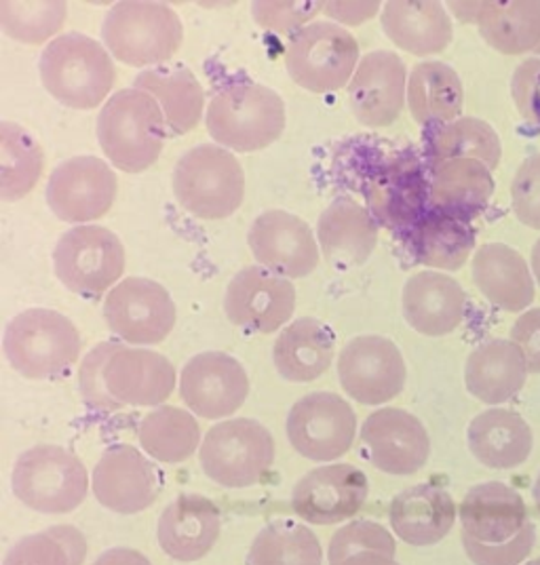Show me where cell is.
Returning a JSON list of instances; mask_svg holds the SVG:
<instances>
[{
	"label": "cell",
	"mask_w": 540,
	"mask_h": 565,
	"mask_svg": "<svg viewBox=\"0 0 540 565\" xmlns=\"http://www.w3.org/2000/svg\"><path fill=\"white\" fill-rule=\"evenodd\" d=\"M167 120L159 102L141 89H120L97 115V141L113 166L141 173L163 152Z\"/></svg>",
	"instance_id": "cell-1"
},
{
	"label": "cell",
	"mask_w": 540,
	"mask_h": 565,
	"mask_svg": "<svg viewBox=\"0 0 540 565\" xmlns=\"http://www.w3.org/2000/svg\"><path fill=\"white\" fill-rule=\"evenodd\" d=\"M41 81L47 94L74 110H94L115 85L110 51L85 34H62L41 55Z\"/></svg>",
	"instance_id": "cell-2"
},
{
	"label": "cell",
	"mask_w": 540,
	"mask_h": 565,
	"mask_svg": "<svg viewBox=\"0 0 540 565\" xmlns=\"http://www.w3.org/2000/svg\"><path fill=\"white\" fill-rule=\"evenodd\" d=\"M104 47L125 66L144 68L169 62L184 41V25L176 9L163 2H117L102 24Z\"/></svg>",
	"instance_id": "cell-3"
},
{
	"label": "cell",
	"mask_w": 540,
	"mask_h": 565,
	"mask_svg": "<svg viewBox=\"0 0 540 565\" xmlns=\"http://www.w3.org/2000/svg\"><path fill=\"white\" fill-rule=\"evenodd\" d=\"M205 125L218 146L258 152L282 138L285 104L277 92L258 83H236L213 95Z\"/></svg>",
	"instance_id": "cell-4"
},
{
	"label": "cell",
	"mask_w": 540,
	"mask_h": 565,
	"mask_svg": "<svg viewBox=\"0 0 540 565\" xmlns=\"http://www.w3.org/2000/svg\"><path fill=\"white\" fill-rule=\"evenodd\" d=\"M2 349L20 376L51 380L71 370L81 353V335L68 317L51 308H28L4 330Z\"/></svg>",
	"instance_id": "cell-5"
},
{
	"label": "cell",
	"mask_w": 540,
	"mask_h": 565,
	"mask_svg": "<svg viewBox=\"0 0 540 565\" xmlns=\"http://www.w3.org/2000/svg\"><path fill=\"white\" fill-rule=\"evenodd\" d=\"M173 194L182 210L201 220H224L245 199V171L222 146L203 143L189 150L173 169Z\"/></svg>",
	"instance_id": "cell-6"
},
{
	"label": "cell",
	"mask_w": 540,
	"mask_h": 565,
	"mask_svg": "<svg viewBox=\"0 0 540 565\" xmlns=\"http://www.w3.org/2000/svg\"><path fill=\"white\" fill-rule=\"evenodd\" d=\"M15 498L45 515H66L78 509L89 492L85 465L60 446H34L18 458L11 472Z\"/></svg>",
	"instance_id": "cell-7"
},
{
	"label": "cell",
	"mask_w": 540,
	"mask_h": 565,
	"mask_svg": "<svg viewBox=\"0 0 540 565\" xmlns=\"http://www.w3.org/2000/svg\"><path fill=\"white\" fill-rule=\"evenodd\" d=\"M199 462L213 483L231 490L258 486L275 462V439L250 418L215 424L199 449Z\"/></svg>",
	"instance_id": "cell-8"
},
{
	"label": "cell",
	"mask_w": 540,
	"mask_h": 565,
	"mask_svg": "<svg viewBox=\"0 0 540 565\" xmlns=\"http://www.w3.org/2000/svg\"><path fill=\"white\" fill-rule=\"evenodd\" d=\"M359 62L357 39L333 22L306 25L292 39L285 53V68L292 81L313 94H331L349 87Z\"/></svg>",
	"instance_id": "cell-9"
},
{
	"label": "cell",
	"mask_w": 540,
	"mask_h": 565,
	"mask_svg": "<svg viewBox=\"0 0 540 565\" xmlns=\"http://www.w3.org/2000/svg\"><path fill=\"white\" fill-rule=\"evenodd\" d=\"M55 275L81 296H99L125 273V247L113 231L94 224L74 226L60 236L53 252Z\"/></svg>",
	"instance_id": "cell-10"
},
{
	"label": "cell",
	"mask_w": 540,
	"mask_h": 565,
	"mask_svg": "<svg viewBox=\"0 0 540 565\" xmlns=\"http://www.w3.org/2000/svg\"><path fill=\"white\" fill-rule=\"evenodd\" d=\"M285 430L292 448L306 460L333 462L351 449L357 416L340 395L317 391L294 403Z\"/></svg>",
	"instance_id": "cell-11"
},
{
	"label": "cell",
	"mask_w": 540,
	"mask_h": 565,
	"mask_svg": "<svg viewBox=\"0 0 540 565\" xmlns=\"http://www.w3.org/2000/svg\"><path fill=\"white\" fill-rule=\"evenodd\" d=\"M363 194L380 226L410 231L428 212L431 180L421 159L412 152L389 157L370 173Z\"/></svg>",
	"instance_id": "cell-12"
},
{
	"label": "cell",
	"mask_w": 540,
	"mask_h": 565,
	"mask_svg": "<svg viewBox=\"0 0 540 565\" xmlns=\"http://www.w3.org/2000/svg\"><path fill=\"white\" fill-rule=\"evenodd\" d=\"M110 331L136 347L161 344L176 328L178 308L161 282L129 277L115 285L104 302Z\"/></svg>",
	"instance_id": "cell-13"
},
{
	"label": "cell",
	"mask_w": 540,
	"mask_h": 565,
	"mask_svg": "<svg viewBox=\"0 0 540 565\" xmlns=\"http://www.w3.org/2000/svg\"><path fill=\"white\" fill-rule=\"evenodd\" d=\"M338 377L345 393L361 405H382L407 382V367L398 344L382 335H359L338 359Z\"/></svg>",
	"instance_id": "cell-14"
},
{
	"label": "cell",
	"mask_w": 540,
	"mask_h": 565,
	"mask_svg": "<svg viewBox=\"0 0 540 565\" xmlns=\"http://www.w3.org/2000/svg\"><path fill=\"white\" fill-rule=\"evenodd\" d=\"M117 173L97 157H72L55 167L47 182V205L62 222L87 224L110 212Z\"/></svg>",
	"instance_id": "cell-15"
},
{
	"label": "cell",
	"mask_w": 540,
	"mask_h": 565,
	"mask_svg": "<svg viewBox=\"0 0 540 565\" xmlns=\"http://www.w3.org/2000/svg\"><path fill=\"white\" fill-rule=\"evenodd\" d=\"M224 310L236 328L273 333L292 319L296 310V287L264 266H247L229 282Z\"/></svg>",
	"instance_id": "cell-16"
},
{
	"label": "cell",
	"mask_w": 540,
	"mask_h": 565,
	"mask_svg": "<svg viewBox=\"0 0 540 565\" xmlns=\"http://www.w3.org/2000/svg\"><path fill=\"white\" fill-rule=\"evenodd\" d=\"M180 395L192 414L205 420H220L243 407L250 395V377L231 354H194L182 370Z\"/></svg>",
	"instance_id": "cell-17"
},
{
	"label": "cell",
	"mask_w": 540,
	"mask_h": 565,
	"mask_svg": "<svg viewBox=\"0 0 540 565\" xmlns=\"http://www.w3.org/2000/svg\"><path fill=\"white\" fill-rule=\"evenodd\" d=\"M92 488L97 502L108 511L136 515L155 504L161 492V475L140 449L118 444L97 460Z\"/></svg>",
	"instance_id": "cell-18"
},
{
	"label": "cell",
	"mask_w": 540,
	"mask_h": 565,
	"mask_svg": "<svg viewBox=\"0 0 540 565\" xmlns=\"http://www.w3.org/2000/svg\"><path fill=\"white\" fill-rule=\"evenodd\" d=\"M247 245L260 266L285 279H300L319 266V245L303 217L271 210L256 217Z\"/></svg>",
	"instance_id": "cell-19"
},
{
	"label": "cell",
	"mask_w": 540,
	"mask_h": 565,
	"mask_svg": "<svg viewBox=\"0 0 540 565\" xmlns=\"http://www.w3.org/2000/svg\"><path fill=\"white\" fill-rule=\"evenodd\" d=\"M361 444L378 471L407 477L421 471L431 456L424 424L400 407H382L366 418Z\"/></svg>",
	"instance_id": "cell-20"
},
{
	"label": "cell",
	"mask_w": 540,
	"mask_h": 565,
	"mask_svg": "<svg viewBox=\"0 0 540 565\" xmlns=\"http://www.w3.org/2000/svg\"><path fill=\"white\" fill-rule=\"evenodd\" d=\"M368 477L352 465H328L306 472L296 483L292 507L313 525H336L354 518L368 500Z\"/></svg>",
	"instance_id": "cell-21"
},
{
	"label": "cell",
	"mask_w": 540,
	"mask_h": 565,
	"mask_svg": "<svg viewBox=\"0 0 540 565\" xmlns=\"http://www.w3.org/2000/svg\"><path fill=\"white\" fill-rule=\"evenodd\" d=\"M407 68L393 51H372L361 57L349 83L354 118L372 129L393 125L407 99Z\"/></svg>",
	"instance_id": "cell-22"
},
{
	"label": "cell",
	"mask_w": 540,
	"mask_h": 565,
	"mask_svg": "<svg viewBox=\"0 0 540 565\" xmlns=\"http://www.w3.org/2000/svg\"><path fill=\"white\" fill-rule=\"evenodd\" d=\"M401 308L412 330L428 338H442L460 328L467 312V296L456 279L423 270L403 285Z\"/></svg>",
	"instance_id": "cell-23"
},
{
	"label": "cell",
	"mask_w": 540,
	"mask_h": 565,
	"mask_svg": "<svg viewBox=\"0 0 540 565\" xmlns=\"http://www.w3.org/2000/svg\"><path fill=\"white\" fill-rule=\"evenodd\" d=\"M104 376L110 395L131 407L161 405L178 382L176 367L165 354L129 347H118L106 363Z\"/></svg>",
	"instance_id": "cell-24"
},
{
	"label": "cell",
	"mask_w": 540,
	"mask_h": 565,
	"mask_svg": "<svg viewBox=\"0 0 540 565\" xmlns=\"http://www.w3.org/2000/svg\"><path fill=\"white\" fill-rule=\"evenodd\" d=\"M463 536L479 544L498 546L517 539L532 521L526 502L513 488L488 481L475 486L460 504Z\"/></svg>",
	"instance_id": "cell-25"
},
{
	"label": "cell",
	"mask_w": 540,
	"mask_h": 565,
	"mask_svg": "<svg viewBox=\"0 0 540 565\" xmlns=\"http://www.w3.org/2000/svg\"><path fill=\"white\" fill-rule=\"evenodd\" d=\"M222 534V513L210 498L178 495L165 507L157 536L165 553L176 562L203 559Z\"/></svg>",
	"instance_id": "cell-26"
},
{
	"label": "cell",
	"mask_w": 540,
	"mask_h": 565,
	"mask_svg": "<svg viewBox=\"0 0 540 565\" xmlns=\"http://www.w3.org/2000/svg\"><path fill=\"white\" fill-rule=\"evenodd\" d=\"M428 180V207L465 224L477 220L493 201V169L475 159L431 161Z\"/></svg>",
	"instance_id": "cell-27"
},
{
	"label": "cell",
	"mask_w": 540,
	"mask_h": 565,
	"mask_svg": "<svg viewBox=\"0 0 540 565\" xmlns=\"http://www.w3.org/2000/svg\"><path fill=\"white\" fill-rule=\"evenodd\" d=\"M470 277L479 294L500 310L521 312L532 307L537 285L523 256L505 243H488L473 256Z\"/></svg>",
	"instance_id": "cell-28"
},
{
	"label": "cell",
	"mask_w": 540,
	"mask_h": 565,
	"mask_svg": "<svg viewBox=\"0 0 540 565\" xmlns=\"http://www.w3.org/2000/svg\"><path fill=\"white\" fill-rule=\"evenodd\" d=\"M324 258L333 268H357L372 258L378 245V222L370 210L352 199H336L317 222Z\"/></svg>",
	"instance_id": "cell-29"
},
{
	"label": "cell",
	"mask_w": 540,
	"mask_h": 565,
	"mask_svg": "<svg viewBox=\"0 0 540 565\" xmlns=\"http://www.w3.org/2000/svg\"><path fill=\"white\" fill-rule=\"evenodd\" d=\"M380 22L398 47L419 57L444 53L454 39L446 7L435 0L387 2L380 11Z\"/></svg>",
	"instance_id": "cell-30"
},
{
	"label": "cell",
	"mask_w": 540,
	"mask_h": 565,
	"mask_svg": "<svg viewBox=\"0 0 540 565\" xmlns=\"http://www.w3.org/2000/svg\"><path fill=\"white\" fill-rule=\"evenodd\" d=\"M467 441L475 460L494 471L521 467L534 448L532 428L517 412L502 407L475 416L467 430Z\"/></svg>",
	"instance_id": "cell-31"
},
{
	"label": "cell",
	"mask_w": 540,
	"mask_h": 565,
	"mask_svg": "<svg viewBox=\"0 0 540 565\" xmlns=\"http://www.w3.org/2000/svg\"><path fill=\"white\" fill-rule=\"evenodd\" d=\"M391 527L412 546H433L444 541L456 523L454 498L435 483H421L395 495Z\"/></svg>",
	"instance_id": "cell-32"
},
{
	"label": "cell",
	"mask_w": 540,
	"mask_h": 565,
	"mask_svg": "<svg viewBox=\"0 0 540 565\" xmlns=\"http://www.w3.org/2000/svg\"><path fill=\"white\" fill-rule=\"evenodd\" d=\"M528 374L526 356L511 340H490L469 354L465 384L475 399L486 405H500L516 397Z\"/></svg>",
	"instance_id": "cell-33"
},
{
	"label": "cell",
	"mask_w": 540,
	"mask_h": 565,
	"mask_svg": "<svg viewBox=\"0 0 540 565\" xmlns=\"http://www.w3.org/2000/svg\"><path fill=\"white\" fill-rule=\"evenodd\" d=\"M333 353L336 342L328 326L319 319L303 317L279 333L273 361L287 382L306 384L328 372Z\"/></svg>",
	"instance_id": "cell-34"
},
{
	"label": "cell",
	"mask_w": 540,
	"mask_h": 565,
	"mask_svg": "<svg viewBox=\"0 0 540 565\" xmlns=\"http://www.w3.org/2000/svg\"><path fill=\"white\" fill-rule=\"evenodd\" d=\"M465 87L458 72L444 62H421L407 78V108L419 125L442 127L458 120Z\"/></svg>",
	"instance_id": "cell-35"
},
{
	"label": "cell",
	"mask_w": 540,
	"mask_h": 565,
	"mask_svg": "<svg viewBox=\"0 0 540 565\" xmlns=\"http://www.w3.org/2000/svg\"><path fill=\"white\" fill-rule=\"evenodd\" d=\"M414 258L428 268L460 270L475 249V233L469 224L449 217L446 213H424L407 235Z\"/></svg>",
	"instance_id": "cell-36"
},
{
	"label": "cell",
	"mask_w": 540,
	"mask_h": 565,
	"mask_svg": "<svg viewBox=\"0 0 540 565\" xmlns=\"http://www.w3.org/2000/svg\"><path fill=\"white\" fill-rule=\"evenodd\" d=\"M477 28L484 41L502 55H521L540 45V0L484 2Z\"/></svg>",
	"instance_id": "cell-37"
},
{
	"label": "cell",
	"mask_w": 540,
	"mask_h": 565,
	"mask_svg": "<svg viewBox=\"0 0 540 565\" xmlns=\"http://www.w3.org/2000/svg\"><path fill=\"white\" fill-rule=\"evenodd\" d=\"M134 87L152 95L159 102L167 127L178 136L190 134L203 117V85L187 68L141 72Z\"/></svg>",
	"instance_id": "cell-38"
},
{
	"label": "cell",
	"mask_w": 540,
	"mask_h": 565,
	"mask_svg": "<svg viewBox=\"0 0 540 565\" xmlns=\"http://www.w3.org/2000/svg\"><path fill=\"white\" fill-rule=\"evenodd\" d=\"M45 167L43 146L18 122H0V196L7 203L30 194Z\"/></svg>",
	"instance_id": "cell-39"
},
{
	"label": "cell",
	"mask_w": 540,
	"mask_h": 565,
	"mask_svg": "<svg viewBox=\"0 0 540 565\" xmlns=\"http://www.w3.org/2000/svg\"><path fill=\"white\" fill-rule=\"evenodd\" d=\"M140 446L152 460L178 465L189 460L199 448L201 428L197 418L173 405H161L141 418Z\"/></svg>",
	"instance_id": "cell-40"
},
{
	"label": "cell",
	"mask_w": 540,
	"mask_h": 565,
	"mask_svg": "<svg viewBox=\"0 0 540 565\" xmlns=\"http://www.w3.org/2000/svg\"><path fill=\"white\" fill-rule=\"evenodd\" d=\"M426 154L428 161L475 159L494 171L502 159V141L490 122L463 117L433 129L426 140Z\"/></svg>",
	"instance_id": "cell-41"
},
{
	"label": "cell",
	"mask_w": 540,
	"mask_h": 565,
	"mask_svg": "<svg viewBox=\"0 0 540 565\" xmlns=\"http://www.w3.org/2000/svg\"><path fill=\"white\" fill-rule=\"evenodd\" d=\"M321 542L303 523L279 519L260 530L247 565H321Z\"/></svg>",
	"instance_id": "cell-42"
},
{
	"label": "cell",
	"mask_w": 540,
	"mask_h": 565,
	"mask_svg": "<svg viewBox=\"0 0 540 565\" xmlns=\"http://www.w3.org/2000/svg\"><path fill=\"white\" fill-rule=\"evenodd\" d=\"M68 18V4L60 0H2L0 28L24 45H43L55 36Z\"/></svg>",
	"instance_id": "cell-43"
},
{
	"label": "cell",
	"mask_w": 540,
	"mask_h": 565,
	"mask_svg": "<svg viewBox=\"0 0 540 565\" xmlns=\"http://www.w3.org/2000/svg\"><path fill=\"white\" fill-rule=\"evenodd\" d=\"M85 534L74 525H51L18 542L2 565H83Z\"/></svg>",
	"instance_id": "cell-44"
},
{
	"label": "cell",
	"mask_w": 540,
	"mask_h": 565,
	"mask_svg": "<svg viewBox=\"0 0 540 565\" xmlns=\"http://www.w3.org/2000/svg\"><path fill=\"white\" fill-rule=\"evenodd\" d=\"M395 539L384 525L359 519L347 523L345 527H338V532L331 536L328 548L329 565H340L361 553H382L395 557Z\"/></svg>",
	"instance_id": "cell-45"
},
{
	"label": "cell",
	"mask_w": 540,
	"mask_h": 565,
	"mask_svg": "<svg viewBox=\"0 0 540 565\" xmlns=\"http://www.w3.org/2000/svg\"><path fill=\"white\" fill-rule=\"evenodd\" d=\"M118 344L115 342H102L89 353L85 354L81 370H78V386H81V397L83 401L97 412H117L123 405L118 403L106 384V363L117 351Z\"/></svg>",
	"instance_id": "cell-46"
},
{
	"label": "cell",
	"mask_w": 540,
	"mask_h": 565,
	"mask_svg": "<svg viewBox=\"0 0 540 565\" xmlns=\"http://www.w3.org/2000/svg\"><path fill=\"white\" fill-rule=\"evenodd\" d=\"M511 205L528 228L540 231V152L528 157L511 182Z\"/></svg>",
	"instance_id": "cell-47"
},
{
	"label": "cell",
	"mask_w": 540,
	"mask_h": 565,
	"mask_svg": "<svg viewBox=\"0 0 540 565\" xmlns=\"http://www.w3.org/2000/svg\"><path fill=\"white\" fill-rule=\"evenodd\" d=\"M321 11V2H254L252 15L264 30L287 34L303 30Z\"/></svg>",
	"instance_id": "cell-48"
},
{
	"label": "cell",
	"mask_w": 540,
	"mask_h": 565,
	"mask_svg": "<svg viewBox=\"0 0 540 565\" xmlns=\"http://www.w3.org/2000/svg\"><path fill=\"white\" fill-rule=\"evenodd\" d=\"M534 542H537L534 523H530L513 541L498 544V546L479 544V542L463 536L465 553L475 565H521L532 553Z\"/></svg>",
	"instance_id": "cell-49"
},
{
	"label": "cell",
	"mask_w": 540,
	"mask_h": 565,
	"mask_svg": "<svg viewBox=\"0 0 540 565\" xmlns=\"http://www.w3.org/2000/svg\"><path fill=\"white\" fill-rule=\"evenodd\" d=\"M511 97L517 113L540 129V57L523 60L511 76Z\"/></svg>",
	"instance_id": "cell-50"
},
{
	"label": "cell",
	"mask_w": 540,
	"mask_h": 565,
	"mask_svg": "<svg viewBox=\"0 0 540 565\" xmlns=\"http://www.w3.org/2000/svg\"><path fill=\"white\" fill-rule=\"evenodd\" d=\"M511 342L526 356L528 370L540 374V308H532L517 319L511 330Z\"/></svg>",
	"instance_id": "cell-51"
},
{
	"label": "cell",
	"mask_w": 540,
	"mask_h": 565,
	"mask_svg": "<svg viewBox=\"0 0 540 565\" xmlns=\"http://www.w3.org/2000/svg\"><path fill=\"white\" fill-rule=\"evenodd\" d=\"M380 11V2H321V13L347 25H357L372 20Z\"/></svg>",
	"instance_id": "cell-52"
},
{
	"label": "cell",
	"mask_w": 540,
	"mask_h": 565,
	"mask_svg": "<svg viewBox=\"0 0 540 565\" xmlns=\"http://www.w3.org/2000/svg\"><path fill=\"white\" fill-rule=\"evenodd\" d=\"M94 565H152L140 551L134 548H110L95 559Z\"/></svg>",
	"instance_id": "cell-53"
},
{
	"label": "cell",
	"mask_w": 540,
	"mask_h": 565,
	"mask_svg": "<svg viewBox=\"0 0 540 565\" xmlns=\"http://www.w3.org/2000/svg\"><path fill=\"white\" fill-rule=\"evenodd\" d=\"M340 565H400L395 562V557H389V555H382V553H361V555H354L351 559L342 562Z\"/></svg>",
	"instance_id": "cell-54"
},
{
	"label": "cell",
	"mask_w": 540,
	"mask_h": 565,
	"mask_svg": "<svg viewBox=\"0 0 540 565\" xmlns=\"http://www.w3.org/2000/svg\"><path fill=\"white\" fill-rule=\"evenodd\" d=\"M484 2H449V9H454V13L463 20V22H477L479 11H481Z\"/></svg>",
	"instance_id": "cell-55"
},
{
	"label": "cell",
	"mask_w": 540,
	"mask_h": 565,
	"mask_svg": "<svg viewBox=\"0 0 540 565\" xmlns=\"http://www.w3.org/2000/svg\"><path fill=\"white\" fill-rule=\"evenodd\" d=\"M532 275H534V281L540 285V238L537 241V245H534V249H532Z\"/></svg>",
	"instance_id": "cell-56"
},
{
	"label": "cell",
	"mask_w": 540,
	"mask_h": 565,
	"mask_svg": "<svg viewBox=\"0 0 540 565\" xmlns=\"http://www.w3.org/2000/svg\"><path fill=\"white\" fill-rule=\"evenodd\" d=\"M532 495H534V504H537V511L540 513V475L539 479H537V483H534V490H532Z\"/></svg>",
	"instance_id": "cell-57"
},
{
	"label": "cell",
	"mask_w": 540,
	"mask_h": 565,
	"mask_svg": "<svg viewBox=\"0 0 540 565\" xmlns=\"http://www.w3.org/2000/svg\"><path fill=\"white\" fill-rule=\"evenodd\" d=\"M526 565H540V559H532V562H528Z\"/></svg>",
	"instance_id": "cell-58"
},
{
	"label": "cell",
	"mask_w": 540,
	"mask_h": 565,
	"mask_svg": "<svg viewBox=\"0 0 540 565\" xmlns=\"http://www.w3.org/2000/svg\"><path fill=\"white\" fill-rule=\"evenodd\" d=\"M537 53H539V57H540V45H539V47H537Z\"/></svg>",
	"instance_id": "cell-59"
}]
</instances>
